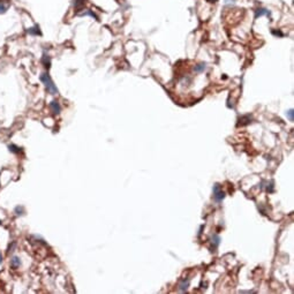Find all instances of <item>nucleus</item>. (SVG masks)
I'll return each instance as SVG.
<instances>
[{
    "label": "nucleus",
    "instance_id": "20e7f679",
    "mask_svg": "<svg viewBox=\"0 0 294 294\" xmlns=\"http://www.w3.org/2000/svg\"><path fill=\"white\" fill-rule=\"evenodd\" d=\"M50 109H51V111H52L54 114H59L60 111H61V107H60V105H59V103L57 100H53V102L50 103Z\"/></svg>",
    "mask_w": 294,
    "mask_h": 294
},
{
    "label": "nucleus",
    "instance_id": "dca6fc26",
    "mask_svg": "<svg viewBox=\"0 0 294 294\" xmlns=\"http://www.w3.org/2000/svg\"><path fill=\"white\" fill-rule=\"evenodd\" d=\"M206 1H209V2H217L218 0H206Z\"/></svg>",
    "mask_w": 294,
    "mask_h": 294
},
{
    "label": "nucleus",
    "instance_id": "f03ea898",
    "mask_svg": "<svg viewBox=\"0 0 294 294\" xmlns=\"http://www.w3.org/2000/svg\"><path fill=\"white\" fill-rule=\"evenodd\" d=\"M213 197L217 202H221L225 197V193L223 192L219 184H215V186H213Z\"/></svg>",
    "mask_w": 294,
    "mask_h": 294
},
{
    "label": "nucleus",
    "instance_id": "0eeeda50",
    "mask_svg": "<svg viewBox=\"0 0 294 294\" xmlns=\"http://www.w3.org/2000/svg\"><path fill=\"white\" fill-rule=\"evenodd\" d=\"M211 243H212L213 248H217L219 246V243H221V236L217 235V234L212 235L211 236Z\"/></svg>",
    "mask_w": 294,
    "mask_h": 294
},
{
    "label": "nucleus",
    "instance_id": "1a4fd4ad",
    "mask_svg": "<svg viewBox=\"0 0 294 294\" xmlns=\"http://www.w3.org/2000/svg\"><path fill=\"white\" fill-rule=\"evenodd\" d=\"M28 32H29L30 35H34V36L41 35V30H39V27H38V26H35V27H32V28H29V29H28Z\"/></svg>",
    "mask_w": 294,
    "mask_h": 294
},
{
    "label": "nucleus",
    "instance_id": "7ed1b4c3",
    "mask_svg": "<svg viewBox=\"0 0 294 294\" xmlns=\"http://www.w3.org/2000/svg\"><path fill=\"white\" fill-rule=\"evenodd\" d=\"M261 16H268L270 17L271 16V12L267 9V8H263V7H258L255 9V19H258Z\"/></svg>",
    "mask_w": 294,
    "mask_h": 294
},
{
    "label": "nucleus",
    "instance_id": "9d476101",
    "mask_svg": "<svg viewBox=\"0 0 294 294\" xmlns=\"http://www.w3.org/2000/svg\"><path fill=\"white\" fill-rule=\"evenodd\" d=\"M42 61H43V63L45 65V67H47V68L50 67V65H51V59H50V57H48V56L44 54V56H43Z\"/></svg>",
    "mask_w": 294,
    "mask_h": 294
},
{
    "label": "nucleus",
    "instance_id": "f257e3e1",
    "mask_svg": "<svg viewBox=\"0 0 294 294\" xmlns=\"http://www.w3.org/2000/svg\"><path fill=\"white\" fill-rule=\"evenodd\" d=\"M41 81H42L43 83H44V85H45V88H46V90L50 92V94L52 95H56L58 94V89H57V87H56V84L53 83L52 79L50 77V75L47 73H44L41 75Z\"/></svg>",
    "mask_w": 294,
    "mask_h": 294
},
{
    "label": "nucleus",
    "instance_id": "4468645a",
    "mask_svg": "<svg viewBox=\"0 0 294 294\" xmlns=\"http://www.w3.org/2000/svg\"><path fill=\"white\" fill-rule=\"evenodd\" d=\"M272 34L274 35V36H279V37H283L284 34L280 30H272Z\"/></svg>",
    "mask_w": 294,
    "mask_h": 294
},
{
    "label": "nucleus",
    "instance_id": "ddd939ff",
    "mask_svg": "<svg viewBox=\"0 0 294 294\" xmlns=\"http://www.w3.org/2000/svg\"><path fill=\"white\" fill-rule=\"evenodd\" d=\"M80 15H81V16H87V15H89V16H91V17H94L95 20H98V17H97V16L95 15V14H94V13H92V12H91V11H87V12H84V13H82V14H80Z\"/></svg>",
    "mask_w": 294,
    "mask_h": 294
},
{
    "label": "nucleus",
    "instance_id": "423d86ee",
    "mask_svg": "<svg viewBox=\"0 0 294 294\" xmlns=\"http://www.w3.org/2000/svg\"><path fill=\"white\" fill-rule=\"evenodd\" d=\"M9 7V2L6 1V0H0V14L5 13Z\"/></svg>",
    "mask_w": 294,
    "mask_h": 294
},
{
    "label": "nucleus",
    "instance_id": "6e6552de",
    "mask_svg": "<svg viewBox=\"0 0 294 294\" xmlns=\"http://www.w3.org/2000/svg\"><path fill=\"white\" fill-rule=\"evenodd\" d=\"M205 68H206V63H197L196 66L194 67V70L196 72V73H202V72H204Z\"/></svg>",
    "mask_w": 294,
    "mask_h": 294
},
{
    "label": "nucleus",
    "instance_id": "f8f14e48",
    "mask_svg": "<svg viewBox=\"0 0 294 294\" xmlns=\"http://www.w3.org/2000/svg\"><path fill=\"white\" fill-rule=\"evenodd\" d=\"M286 117H287V119H289V121H293L294 120V111L291 109V110H289L287 112H286Z\"/></svg>",
    "mask_w": 294,
    "mask_h": 294
},
{
    "label": "nucleus",
    "instance_id": "2eb2a0df",
    "mask_svg": "<svg viewBox=\"0 0 294 294\" xmlns=\"http://www.w3.org/2000/svg\"><path fill=\"white\" fill-rule=\"evenodd\" d=\"M241 293H254V291H241Z\"/></svg>",
    "mask_w": 294,
    "mask_h": 294
},
{
    "label": "nucleus",
    "instance_id": "f3484780",
    "mask_svg": "<svg viewBox=\"0 0 294 294\" xmlns=\"http://www.w3.org/2000/svg\"><path fill=\"white\" fill-rule=\"evenodd\" d=\"M1 258L2 257H1V254H0V262H1Z\"/></svg>",
    "mask_w": 294,
    "mask_h": 294
},
{
    "label": "nucleus",
    "instance_id": "9b49d317",
    "mask_svg": "<svg viewBox=\"0 0 294 294\" xmlns=\"http://www.w3.org/2000/svg\"><path fill=\"white\" fill-rule=\"evenodd\" d=\"M20 264H21V261H20L19 258L13 257V260H12V267H13V268H19Z\"/></svg>",
    "mask_w": 294,
    "mask_h": 294
},
{
    "label": "nucleus",
    "instance_id": "39448f33",
    "mask_svg": "<svg viewBox=\"0 0 294 294\" xmlns=\"http://www.w3.org/2000/svg\"><path fill=\"white\" fill-rule=\"evenodd\" d=\"M188 287H189V280L188 279H184V280L180 283V285H179V291H180V292H186Z\"/></svg>",
    "mask_w": 294,
    "mask_h": 294
}]
</instances>
